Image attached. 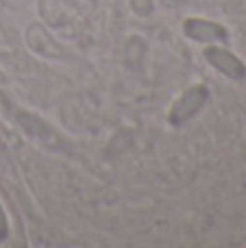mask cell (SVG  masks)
<instances>
[{
  "label": "cell",
  "mask_w": 246,
  "mask_h": 248,
  "mask_svg": "<svg viewBox=\"0 0 246 248\" xmlns=\"http://www.w3.org/2000/svg\"><path fill=\"white\" fill-rule=\"evenodd\" d=\"M207 98H209V90L205 85L190 87V90H187L185 94L172 105V109H170V118H168L170 124H172V126H181V124H185L190 118H194L196 113L205 107Z\"/></svg>",
  "instance_id": "1"
},
{
  "label": "cell",
  "mask_w": 246,
  "mask_h": 248,
  "mask_svg": "<svg viewBox=\"0 0 246 248\" xmlns=\"http://www.w3.org/2000/svg\"><path fill=\"white\" fill-rule=\"evenodd\" d=\"M203 57L212 68H216L222 77L231 78V81H244L246 78V65L240 57L229 52L227 48L220 46H207L203 50Z\"/></svg>",
  "instance_id": "2"
},
{
  "label": "cell",
  "mask_w": 246,
  "mask_h": 248,
  "mask_svg": "<svg viewBox=\"0 0 246 248\" xmlns=\"http://www.w3.org/2000/svg\"><path fill=\"white\" fill-rule=\"evenodd\" d=\"M183 33H185V37L194 39V42H205V44H225L229 39V33H227L225 26L212 20H203V17L185 20Z\"/></svg>",
  "instance_id": "3"
},
{
  "label": "cell",
  "mask_w": 246,
  "mask_h": 248,
  "mask_svg": "<svg viewBox=\"0 0 246 248\" xmlns=\"http://www.w3.org/2000/svg\"><path fill=\"white\" fill-rule=\"evenodd\" d=\"M9 235V224H7V216H4V209L2 205H0V242L7 240Z\"/></svg>",
  "instance_id": "4"
}]
</instances>
